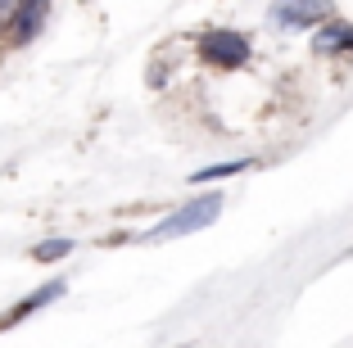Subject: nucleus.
Listing matches in <instances>:
<instances>
[{
  "instance_id": "nucleus-1",
  "label": "nucleus",
  "mask_w": 353,
  "mask_h": 348,
  "mask_svg": "<svg viewBox=\"0 0 353 348\" xmlns=\"http://www.w3.org/2000/svg\"><path fill=\"white\" fill-rule=\"evenodd\" d=\"M222 213V195H199L190 199L186 208H176L172 217H163V222L150 231V240H172V236H190V231H204V226H213Z\"/></svg>"
},
{
  "instance_id": "nucleus-8",
  "label": "nucleus",
  "mask_w": 353,
  "mask_h": 348,
  "mask_svg": "<svg viewBox=\"0 0 353 348\" xmlns=\"http://www.w3.org/2000/svg\"><path fill=\"white\" fill-rule=\"evenodd\" d=\"M245 158H236V163H218V167H204V172H195L190 181H218V176H231V172H245Z\"/></svg>"
},
{
  "instance_id": "nucleus-9",
  "label": "nucleus",
  "mask_w": 353,
  "mask_h": 348,
  "mask_svg": "<svg viewBox=\"0 0 353 348\" xmlns=\"http://www.w3.org/2000/svg\"><path fill=\"white\" fill-rule=\"evenodd\" d=\"M23 0H0V32H10L14 28V14H19Z\"/></svg>"
},
{
  "instance_id": "nucleus-4",
  "label": "nucleus",
  "mask_w": 353,
  "mask_h": 348,
  "mask_svg": "<svg viewBox=\"0 0 353 348\" xmlns=\"http://www.w3.org/2000/svg\"><path fill=\"white\" fill-rule=\"evenodd\" d=\"M312 50H317V54H349L353 50V23L326 19L322 32L312 37Z\"/></svg>"
},
{
  "instance_id": "nucleus-6",
  "label": "nucleus",
  "mask_w": 353,
  "mask_h": 348,
  "mask_svg": "<svg viewBox=\"0 0 353 348\" xmlns=\"http://www.w3.org/2000/svg\"><path fill=\"white\" fill-rule=\"evenodd\" d=\"M63 294V280H46L41 289H37V294H28L23 298L19 307H14V312H5V321H0V326H14V321H23L28 317V312H37V307H46V303H54V298Z\"/></svg>"
},
{
  "instance_id": "nucleus-7",
  "label": "nucleus",
  "mask_w": 353,
  "mask_h": 348,
  "mask_svg": "<svg viewBox=\"0 0 353 348\" xmlns=\"http://www.w3.org/2000/svg\"><path fill=\"white\" fill-rule=\"evenodd\" d=\"M68 254H73V240H46V245L32 249L37 263H59V258H68Z\"/></svg>"
},
{
  "instance_id": "nucleus-2",
  "label": "nucleus",
  "mask_w": 353,
  "mask_h": 348,
  "mask_svg": "<svg viewBox=\"0 0 353 348\" xmlns=\"http://www.w3.org/2000/svg\"><path fill=\"white\" fill-rule=\"evenodd\" d=\"M199 54H204V63L231 72V68H240V63L250 59V37H245V32H231V28H213V32L199 37Z\"/></svg>"
},
{
  "instance_id": "nucleus-3",
  "label": "nucleus",
  "mask_w": 353,
  "mask_h": 348,
  "mask_svg": "<svg viewBox=\"0 0 353 348\" xmlns=\"http://www.w3.org/2000/svg\"><path fill=\"white\" fill-rule=\"evenodd\" d=\"M331 19V0H276L272 5V23L281 28H322Z\"/></svg>"
},
{
  "instance_id": "nucleus-5",
  "label": "nucleus",
  "mask_w": 353,
  "mask_h": 348,
  "mask_svg": "<svg viewBox=\"0 0 353 348\" xmlns=\"http://www.w3.org/2000/svg\"><path fill=\"white\" fill-rule=\"evenodd\" d=\"M46 10H50V5H46V0H23L19 5V14H14V41H32V37H37V32H41V23H46Z\"/></svg>"
}]
</instances>
